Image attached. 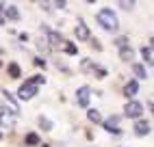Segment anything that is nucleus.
Returning <instances> with one entry per match:
<instances>
[{
    "mask_svg": "<svg viewBox=\"0 0 154 147\" xmlns=\"http://www.w3.org/2000/svg\"><path fill=\"white\" fill-rule=\"evenodd\" d=\"M63 50L67 52V54H76V46L74 44H63Z\"/></svg>",
    "mask_w": 154,
    "mask_h": 147,
    "instance_id": "nucleus-23",
    "label": "nucleus"
},
{
    "mask_svg": "<svg viewBox=\"0 0 154 147\" xmlns=\"http://www.w3.org/2000/svg\"><path fill=\"white\" fill-rule=\"evenodd\" d=\"M137 89H139L137 80H130L128 85L124 87V95H126V98H132V95H137Z\"/></svg>",
    "mask_w": 154,
    "mask_h": 147,
    "instance_id": "nucleus-11",
    "label": "nucleus"
},
{
    "mask_svg": "<svg viewBox=\"0 0 154 147\" xmlns=\"http://www.w3.org/2000/svg\"><path fill=\"white\" fill-rule=\"evenodd\" d=\"M9 74H11V78H20V76H22V71H20V65H17V63H11V65H9Z\"/></svg>",
    "mask_w": 154,
    "mask_h": 147,
    "instance_id": "nucleus-17",
    "label": "nucleus"
},
{
    "mask_svg": "<svg viewBox=\"0 0 154 147\" xmlns=\"http://www.w3.org/2000/svg\"><path fill=\"white\" fill-rule=\"evenodd\" d=\"M87 2H96V0H87Z\"/></svg>",
    "mask_w": 154,
    "mask_h": 147,
    "instance_id": "nucleus-31",
    "label": "nucleus"
},
{
    "mask_svg": "<svg viewBox=\"0 0 154 147\" xmlns=\"http://www.w3.org/2000/svg\"><path fill=\"white\" fill-rule=\"evenodd\" d=\"M26 145H28V147H35V145H39V136H37L35 132L26 134Z\"/></svg>",
    "mask_w": 154,
    "mask_h": 147,
    "instance_id": "nucleus-15",
    "label": "nucleus"
},
{
    "mask_svg": "<svg viewBox=\"0 0 154 147\" xmlns=\"http://www.w3.org/2000/svg\"><path fill=\"white\" fill-rule=\"evenodd\" d=\"M35 65H39V67H44V65H46V61H44V58H35Z\"/></svg>",
    "mask_w": 154,
    "mask_h": 147,
    "instance_id": "nucleus-29",
    "label": "nucleus"
},
{
    "mask_svg": "<svg viewBox=\"0 0 154 147\" xmlns=\"http://www.w3.org/2000/svg\"><path fill=\"white\" fill-rule=\"evenodd\" d=\"M98 24L106 30H117L119 22H117V15L113 13V9H102L98 13Z\"/></svg>",
    "mask_w": 154,
    "mask_h": 147,
    "instance_id": "nucleus-1",
    "label": "nucleus"
},
{
    "mask_svg": "<svg viewBox=\"0 0 154 147\" xmlns=\"http://www.w3.org/2000/svg\"><path fill=\"white\" fill-rule=\"evenodd\" d=\"M42 9H46V11H52V7H50L48 0H44V2H42Z\"/></svg>",
    "mask_w": 154,
    "mask_h": 147,
    "instance_id": "nucleus-27",
    "label": "nucleus"
},
{
    "mask_svg": "<svg viewBox=\"0 0 154 147\" xmlns=\"http://www.w3.org/2000/svg\"><path fill=\"white\" fill-rule=\"evenodd\" d=\"M132 71H135V76H137V78H148L146 69H143V65H139V63H135V65H132Z\"/></svg>",
    "mask_w": 154,
    "mask_h": 147,
    "instance_id": "nucleus-14",
    "label": "nucleus"
},
{
    "mask_svg": "<svg viewBox=\"0 0 154 147\" xmlns=\"http://www.w3.org/2000/svg\"><path fill=\"white\" fill-rule=\"evenodd\" d=\"M115 44H117L119 48H128V39H126V37H119V39H115Z\"/></svg>",
    "mask_w": 154,
    "mask_h": 147,
    "instance_id": "nucleus-24",
    "label": "nucleus"
},
{
    "mask_svg": "<svg viewBox=\"0 0 154 147\" xmlns=\"http://www.w3.org/2000/svg\"><path fill=\"white\" fill-rule=\"evenodd\" d=\"M2 15H5V17H9V20H17V17H20L17 9H15L13 4H5V9H2Z\"/></svg>",
    "mask_w": 154,
    "mask_h": 147,
    "instance_id": "nucleus-10",
    "label": "nucleus"
},
{
    "mask_svg": "<svg viewBox=\"0 0 154 147\" xmlns=\"http://www.w3.org/2000/svg\"><path fill=\"white\" fill-rule=\"evenodd\" d=\"M28 82H30V85H35V87H37V85H44V82H46V78H44V76H35V78H30Z\"/></svg>",
    "mask_w": 154,
    "mask_h": 147,
    "instance_id": "nucleus-22",
    "label": "nucleus"
},
{
    "mask_svg": "<svg viewBox=\"0 0 154 147\" xmlns=\"http://www.w3.org/2000/svg\"><path fill=\"white\" fill-rule=\"evenodd\" d=\"M2 95L7 98V102H9V104H11V110H13V112H17L20 108H17V102H15V98H13L9 91H2Z\"/></svg>",
    "mask_w": 154,
    "mask_h": 147,
    "instance_id": "nucleus-13",
    "label": "nucleus"
},
{
    "mask_svg": "<svg viewBox=\"0 0 154 147\" xmlns=\"http://www.w3.org/2000/svg\"><path fill=\"white\" fill-rule=\"evenodd\" d=\"M94 74H96V78H104V76H106V71L102 69V67H96V69H94Z\"/></svg>",
    "mask_w": 154,
    "mask_h": 147,
    "instance_id": "nucleus-25",
    "label": "nucleus"
},
{
    "mask_svg": "<svg viewBox=\"0 0 154 147\" xmlns=\"http://www.w3.org/2000/svg\"><path fill=\"white\" fill-rule=\"evenodd\" d=\"M54 2H57V7H61V9L65 7V0H54Z\"/></svg>",
    "mask_w": 154,
    "mask_h": 147,
    "instance_id": "nucleus-30",
    "label": "nucleus"
},
{
    "mask_svg": "<svg viewBox=\"0 0 154 147\" xmlns=\"http://www.w3.org/2000/svg\"><path fill=\"white\" fill-rule=\"evenodd\" d=\"M80 69H83V71H94L96 65H94V63H91L89 58H83V63H80Z\"/></svg>",
    "mask_w": 154,
    "mask_h": 147,
    "instance_id": "nucleus-19",
    "label": "nucleus"
},
{
    "mask_svg": "<svg viewBox=\"0 0 154 147\" xmlns=\"http://www.w3.org/2000/svg\"><path fill=\"white\" fill-rule=\"evenodd\" d=\"M74 35H76L78 41H87V39H89V28H87V24H85V22H78Z\"/></svg>",
    "mask_w": 154,
    "mask_h": 147,
    "instance_id": "nucleus-7",
    "label": "nucleus"
},
{
    "mask_svg": "<svg viewBox=\"0 0 154 147\" xmlns=\"http://www.w3.org/2000/svg\"><path fill=\"white\" fill-rule=\"evenodd\" d=\"M104 128L109 130V132H119V117H117V115H113V117H109L106 121H104Z\"/></svg>",
    "mask_w": 154,
    "mask_h": 147,
    "instance_id": "nucleus-9",
    "label": "nucleus"
},
{
    "mask_svg": "<svg viewBox=\"0 0 154 147\" xmlns=\"http://www.w3.org/2000/svg\"><path fill=\"white\" fill-rule=\"evenodd\" d=\"M63 46V37L54 30H48V48H61Z\"/></svg>",
    "mask_w": 154,
    "mask_h": 147,
    "instance_id": "nucleus-6",
    "label": "nucleus"
},
{
    "mask_svg": "<svg viewBox=\"0 0 154 147\" xmlns=\"http://www.w3.org/2000/svg\"><path fill=\"white\" fill-rule=\"evenodd\" d=\"M39 123H42V128H44V130H52V123H50V119L39 117Z\"/></svg>",
    "mask_w": 154,
    "mask_h": 147,
    "instance_id": "nucleus-21",
    "label": "nucleus"
},
{
    "mask_svg": "<svg viewBox=\"0 0 154 147\" xmlns=\"http://www.w3.org/2000/svg\"><path fill=\"white\" fill-rule=\"evenodd\" d=\"M141 54H143V58H146L148 65H152V61H154V58H152V56H154V54H152V46H146V48L141 50Z\"/></svg>",
    "mask_w": 154,
    "mask_h": 147,
    "instance_id": "nucleus-12",
    "label": "nucleus"
},
{
    "mask_svg": "<svg viewBox=\"0 0 154 147\" xmlns=\"http://www.w3.org/2000/svg\"><path fill=\"white\" fill-rule=\"evenodd\" d=\"M0 125L2 128H15V112L9 108H0Z\"/></svg>",
    "mask_w": 154,
    "mask_h": 147,
    "instance_id": "nucleus-2",
    "label": "nucleus"
},
{
    "mask_svg": "<svg viewBox=\"0 0 154 147\" xmlns=\"http://www.w3.org/2000/svg\"><path fill=\"white\" fill-rule=\"evenodd\" d=\"M35 93H37V87L30 85V82H24L17 91V98L20 100H30V98H35Z\"/></svg>",
    "mask_w": 154,
    "mask_h": 147,
    "instance_id": "nucleus-4",
    "label": "nucleus"
},
{
    "mask_svg": "<svg viewBox=\"0 0 154 147\" xmlns=\"http://www.w3.org/2000/svg\"><path fill=\"white\" fill-rule=\"evenodd\" d=\"M37 46H39V48H42L44 52H48V44H46V41H39V44H37Z\"/></svg>",
    "mask_w": 154,
    "mask_h": 147,
    "instance_id": "nucleus-28",
    "label": "nucleus"
},
{
    "mask_svg": "<svg viewBox=\"0 0 154 147\" xmlns=\"http://www.w3.org/2000/svg\"><path fill=\"white\" fill-rule=\"evenodd\" d=\"M141 112H143V106H141L139 102H128L126 108H124V115H126V117H130V119H139Z\"/></svg>",
    "mask_w": 154,
    "mask_h": 147,
    "instance_id": "nucleus-3",
    "label": "nucleus"
},
{
    "mask_svg": "<svg viewBox=\"0 0 154 147\" xmlns=\"http://www.w3.org/2000/svg\"><path fill=\"white\" fill-rule=\"evenodd\" d=\"M150 130H152V125H150V121H146V119H139V121H137V125H135V132H137L139 136L150 134Z\"/></svg>",
    "mask_w": 154,
    "mask_h": 147,
    "instance_id": "nucleus-8",
    "label": "nucleus"
},
{
    "mask_svg": "<svg viewBox=\"0 0 154 147\" xmlns=\"http://www.w3.org/2000/svg\"><path fill=\"white\" fill-rule=\"evenodd\" d=\"M119 58H122V61H130V58H132V48H130V46H128V48H122V50H119Z\"/></svg>",
    "mask_w": 154,
    "mask_h": 147,
    "instance_id": "nucleus-16",
    "label": "nucleus"
},
{
    "mask_svg": "<svg viewBox=\"0 0 154 147\" xmlns=\"http://www.w3.org/2000/svg\"><path fill=\"white\" fill-rule=\"evenodd\" d=\"M89 98H91V89L89 87H80L76 91V102H78V106H89Z\"/></svg>",
    "mask_w": 154,
    "mask_h": 147,
    "instance_id": "nucleus-5",
    "label": "nucleus"
},
{
    "mask_svg": "<svg viewBox=\"0 0 154 147\" xmlns=\"http://www.w3.org/2000/svg\"><path fill=\"white\" fill-rule=\"evenodd\" d=\"M5 2H7V0H0V24H5V15H2V9H5Z\"/></svg>",
    "mask_w": 154,
    "mask_h": 147,
    "instance_id": "nucleus-26",
    "label": "nucleus"
},
{
    "mask_svg": "<svg viewBox=\"0 0 154 147\" xmlns=\"http://www.w3.org/2000/svg\"><path fill=\"white\" fill-rule=\"evenodd\" d=\"M0 67H2V63H0Z\"/></svg>",
    "mask_w": 154,
    "mask_h": 147,
    "instance_id": "nucleus-32",
    "label": "nucleus"
},
{
    "mask_svg": "<svg viewBox=\"0 0 154 147\" xmlns=\"http://www.w3.org/2000/svg\"><path fill=\"white\" fill-rule=\"evenodd\" d=\"M87 117H89V121H94V123H100L102 121V115L98 110H87Z\"/></svg>",
    "mask_w": 154,
    "mask_h": 147,
    "instance_id": "nucleus-18",
    "label": "nucleus"
},
{
    "mask_svg": "<svg viewBox=\"0 0 154 147\" xmlns=\"http://www.w3.org/2000/svg\"><path fill=\"white\" fill-rule=\"evenodd\" d=\"M119 7L130 11V9H135V0H119Z\"/></svg>",
    "mask_w": 154,
    "mask_h": 147,
    "instance_id": "nucleus-20",
    "label": "nucleus"
}]
</instances>
